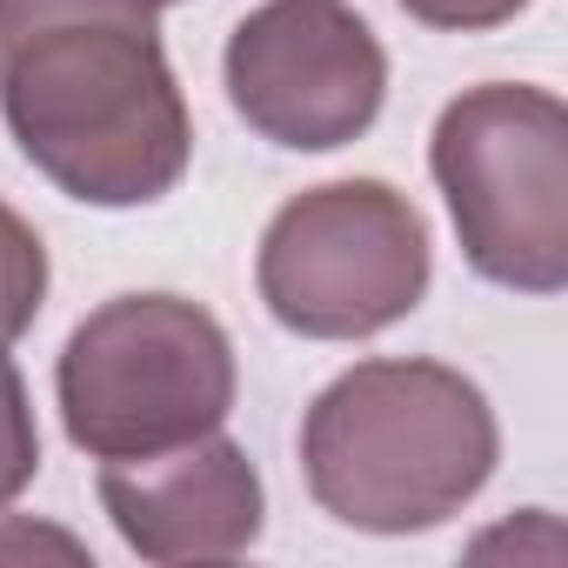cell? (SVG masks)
I'll list each match as a JSON object with an SVG mask.
<instances>
[{"label": "cell", "instance_id": "1", "mask_svg": "<svg viewBox=\"0 0 568 568\" xmlns=\"http://www.w3.org/2000/svg\"><path fill=\"white\" fill-rule=\"evenodd\" d=\"M148 0H0V114L21 154L88 207L181 187L194 121Z\"/></svg>", "mask_w": 568, "mask_h": 568}, {"label": "cell", "instance_id": "2", "mask_svg": "<svg viewBox=\"0 0 568 568\" xmlns=\"http://www.w3.org/2000/svg\"><path fill=\"white\" fill-rule=\"evenodd\" d=\"M495 462V408L448 362H355L302 415L308 495L362 535L442 528L488 488Z\"/></svg>", "mask_w": 568, "mask_h": 568}, {"label": "cell", "instance_id": "3", "mask_svg": "<svg viewBox=\"0 0 568 568\" xmlns=\"http://www.w3.org/2000/svg\"><path fill=\"white\" fill-rule=\"evenodd\" d=\"M435 187L481 281L515 295L568 288V108L528 81H488L442 108Z\"/></svg>", "mask_w": 568, "mask_h": 568}, {"label": "cell", "instance_id": "4", "mask_svg": "<svg viewBox=\"0 0 568 568\" xmlns=\"http://www.w3.org/2000/svg\"><path fill=\"white\" fill-rule=\"evenodd\" d=\"M234 342L181 295H114L61 348L54 395L68 442L94 462H134L201 442L234 408Z\"/></svg>", "mask_w": 568, "mask_h": 568}, {"label": "cell", "instance_id": "5", "mask_svg": "<svg viewBox=\"0 0 568 568\" xmlns=\"http://www.w3.org/2000/svg\"><path fill=\"white\" fill-rule=\"evenodd\" d=\"M428 221L388 181H322L261 234L254 288L302 342H368L428 295Z\"/></svg>", "mask_w": 568, "mask_h": 568}, {"label": "cell", "instance_id": "6", "mask_svg": "<svg viewBox=\"0 0 568 568\" xmlns=\"http://www.w3.org/2000/svg\"><path fill=\"white\" fill-rule=\"evenodd\" d=\"M221 81L261 141L328 154L375 128L388 101V54L348 0H261L227 34Z\"/></svg>", "mask_w": 568, "mask_h": 568}, {"label": "cell", "instance_id": "7", "mask_svg": "<svg viewBox=\"0 0 568 568\" xmlns=\"http://www.w3.org/2000/svg\"><path fill=\"white\" fill-rule=\"evenodd\" d=\"M101 508L114 535L154 568L234 561L261 541V515H267L247 448L227 442L221 428L161 455L101 462Z\"/></svg>", "mask_w": 568, "mask_h": 568}, {"label": "cell", "instance_id": "8", "mask_svg": "<svg viewBox=\"0 0 568 568\" xmlns=\"http://www.w3.org/2000/svg\"><path fill=\"white\" fill-rule=\"evenodd\" d=\"M48 302V247L34 234V221H21L0 201V348H14Z\"/></svg>", "mask_w": 568, "mask_h": 568}, {"label": "cell", "instance_id": "9", "mask_svg": "<svg viewBox=\"0 0 568 568\" xmlns=\"http://www.w3.org/2000/svg\"><path fill=\"white\" fill-rule=\"evenodd\" d=\"M34 475H41V428H34V402H28L21 368L0 355V508H8Z\"/></svg>", "mask_w": 568, "mask_h": 568}, {"label": "cell", "instance_id": "10", "mask_svg": "<svg viewBox=\"0 0 568 568\" xmlns=\"http://www.w3.org/2000/svg\"><path fill=\"white\" fill-rule=\"evenodd\" d=\"M535 0H402V14L422 21V28H442V34H488L515 14H528Z\"/></svg>", "mask_w": 568, "mask_h": 568}, {"label": "cell", "instance_id": "11", "mask_svg": "<svg viewBox=\"0 0 568 568\" xmlns=\"http://www.w3.org/2000/svg\"><path fill=\"white\" fill-rule=\"evenodd\" d=\"M68 555V561H88V541L68 535V528H28L21 515H0V555Z\"/></svg>", "mask_w": 568, "mask_h": 568}, {"label": "cell", "instance_id": "12", "mask_svg": "<svg viewBox=\"0 0 568 568\" xmlns=\"http://www.w3.org/2000/svg\"><path fill=\"white\" fill-rule=\"evenodd\" d=\"M148 8H181V0H148Z\"/></svg>", "mask_w": 568, "mask_h": 568}]
</instances>
